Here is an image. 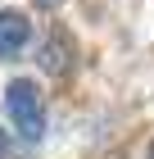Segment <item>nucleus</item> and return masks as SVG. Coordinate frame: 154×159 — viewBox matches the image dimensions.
Returning a JSON list of instances; mask_svg holds the SVG:
<instances>
[{"instance_id":"1","label":"nucleus","mask_w":154,"mask_h":159,"mask_svg":"<svg viewBox=\"0 0 154 159\" xmlns=\"http://www.w3.org/2000/svg\"><path fill=\"white\" fill-rule=\"evenodd\" d=\"M5 109H9L14 127H18L27 141H36V136L46 132V105H41V91H36V82H27V77L9 82V91H5Z\"/></svg>"},{"instance_id":"2","label":"nucleus","mask_w":154,"mask_h":159,"mask_svg":"<svg viewBox=\"0 0 154 159\" xmlns=\"http://www.w3.org/2000/svg\"><path fill=\"white\" fill-rule=\"evenodd\" d=\"M32 37V23H27L23 9H0V55H18Z\"/></svg>"},{"instance_id":"3","label":"nucleus","mask_w":154,"mask_h":159,"mask_svg":"<svg viewBox=\"0 0 154 159\" xmlns=\"http://www.w3.org/2000/svg\"><path fill=\"white\" fill-rule=\"evenodd\" d=\"M9 155H14V146H9V136L0 132V159H9Z\"/></svg>"},{"instance_id":"4","label":"nucleus","mask_w":154,"mask_h":159,"mask_svg":"<svg viewBox=\"0 0 154 159\" xmlns=\"http://www.w3.org/2000/svg\"><path fill=\"white\" fill-rule=\"evenodd\" d=\"M46 5H59V0H46Z\"/></svg>"},{"instance_id":"5","label":"nucleus","mask_w":154,"mask_h":159,"mask_svg":"<svg viewBox=\"0 0 154 159\" xmlns=\"http://www.w3.org/2000/svg\"><path fill=\"white\" fill-rule=\"evenodd\" d=\"M150 159H154V146H150Z\"/></svg>"}]
</instances>
